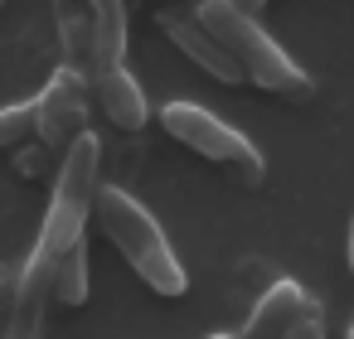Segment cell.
<instances>
[{
    "instance_id": "obj_1",
    "label": "cell",
    "mask_w": 354,
    "mask_h": 339,
    "mask_svg": "<svg viewBox=\"0 0 354 339\" xmlns=\"http://www.w3.org/2000/svg\"><path fill=\"white\" fill-rule=\"evenodd\" d=\"M194 15L223 39V49L238 59V68H243L248 83H257L262 93H277L286 102H310L315 97L310 73L252 20V10L238 6V0H199Z\"/></svg>"
},
{
    "instance_id": "obj_2",
    "label": "cell",
    "mask_w": 354,
    "mask_h": 339,
    "mask_svg": "<svg viewBox=\"0 0 354 339\" xmlns=\"http://www.w3.org/2000/svg\"><path fill=\"white\" fill-rule=\"evenodd\" d=\"M93 218L97 228L107 233V242L127 257V267L156 291V296H185L189 291V276L165 238V228L127 194V189H102L97 184V199H93Z\"/></svg>"
},
{
    "instance_id": "obj_3",
    "label": "cell",
    "mask_w": 354,
    "mask_h": 339,
    "mask_svg": "<svg viewBox=\"0 0 354 339\" xmlns=\"http://www.w3.org/2000/svg\"><path fill=\"white\" fill-rule=\"evenodd\" d=\"M160 126H165L180 146H189L194 155L214 160L233 184L257 189V184L267 180L262 151H257L243 131H233L223 117H214L209 107H199V102H165V107H160Z\"/></svg>"
},
{
    "instance_id": "obj_4",
    "label": "cell",
    "mask_w": 354,
    "mask_h": 339,
    "mask_svg": "<svg viewBox=\"0 0 354 339\" xmlns=\"http://www.w3.org/2000/svg\"><path fill=\"white\" fill-rule=\"evenodd\" d=\"M97 165H102V146L93 131H83L68 151H64V170H59V189H54V204L44 213V228H39V247L64 257L88 218H93V199H97Z\"/></svg>"
},
{
    "instance_id": "obj_5",
    "label": "cell",
    "mask_w": 354,
    "mask_h": 339,
    "mask_svg": "<svg viewBox=\"0 0 354 339\" xmlns=\"http://www.w3.org/2000/svg\"><path fill=\"white\" fill-rule=\"evenodd\" d=\"M30 107H35V136L49 151H68L88 131V78L64 64Z\"/></svg>"
},
{
    "instance_id": "obj_6",
    "label": "cell",
    "mask_w": 354,
    "mask_h": 339,
    "mask_svg": "<svg viewBox=\"0 0 354 339\" xmlns=\"http://www.w3.org/2000/svg\"><path fill=\"white\" fill-rule=\"evenodd\" d=\"M160 30H165V35H170V44H175L189 64H199L214 83H243L238 59L223 49V39H218L199 15H160Z\"/></svg>"
},
{
    "instance_id": "obj_7",
    "label": "cell",
    "mask_w": 354,
    "mask_h": 339,
    "mask_svg": "<svg viewBox=\"0 0 354 339\" xmlns=\"http://www.w3.org/2000/svg\"><path fill=\"white\" fill-rule=\"evenodd\" d=\"M310 305H315V300H310L296 281H277V286L252 305V315H248V325H243L238 339H286V329H291Z\"/></svg>"
},
{
    "instance_id": "obj_8",
    "label": "cell",
    "mask_w": 354,
    "mask_h": 339,
    "mask_svg": "<svg viewBox=\"0 0 354 339\" xmlns=\"http://www.w3.org/2000/svg\"><path fill=\"white\" fill-rule=\"evenodd\" d=\"M93 93H97V102H102V112H107L112 126H122V131H141V126L151 122L146 93H141V83L127 73V64L112 68V73H102V78H93Z\"/></svg>"
},
{
    "instance_id": "obj_9",
    "label": "cell",
    "mask_w": 354,
    "mask_h": 339,
    "mask_svg": "<svg viewBox=\"0 0 354 339\" xmlns=\"http://www.w3.org/2000/svg\"><path fill=\"white\" fill-rule=\"evenodd\" d=\"M93 64H88V83L122 68L127 59V6L122 0H93Z\"/></svg>"
},
{
    "instance_id": "obj_10",
    "label": "cell",
    "mask_w": 354,
    "mask_h": 339,
    "mask_svg": "<svg viewBox=\"0 0 354 339\" xmlns=\"http://www.w3.org/2000/svg\"><path fill=\"white\" fill-rule=\"evenodd\" d=\"M59 35H64V49H68V68H78L88 78V64H93V10L59 6Z\"/></svg>"
},
{
    "instance_id": "obj_11",
    "label": "cell",
    "mask_w": 354,
    "mask_h": 339,
    "mask_svg": "<svg viewBox=\"0 0 354 339\" xmlns=\"http://www.w3.org/2000/svg\"><path fill=\"white\" fill-rule=\"evenodd\" d=\"M54 300L59 305H83L88 300V238H78L54 271Z\"/></svg>"
},
{
    "instance_id": "obj_12",
    "label": "cell",
    "mask_w": 354,
    "mask_h": 339,
    "mask_svg": "<svg viewBox=\"0 0 354 339\" xmlns=\"http://www.w3.org/2000/svg\"><path fill=\"white\" fill-rule=\"evenodd\" d=\"M35 131V107L30 102H15V107H0V151L20 146L25 136Z\"/></svg>"
},
{
    "instance_id": "obj_13",
    "label": "cell",
    "mask_w": 354,
    "mask_h": 339,
    "mask_svg": "<svg viewBox=\"0 0 354 339\" xmlns=\"http://www.w3.org/2000/svg\"><path fill=\"white\" fill-rule=\"evenodd\" d=\"M286 339H325V310H320V300H315V305L286 329Z\"/></svg>"
},
{
    "instance_id": "obj_14",
    "label": "cell",
    "mask_w": 354,
    "mask_h": 339,
    "mask_svg": "<svg viewBox=\"0 0 354 339\" xmlns=\"http://www.w3.org/2000/svg\"><path fill=\"white\" fill-rule=\"evenodd\" d=\"M344 257H349V276H354V223H349V238H344Z\"/></svg>"
},
{
    "instance_id": "obj_15",
    "label": "cell",
    "mask_w": 354,
    "mask_h": 339,
    "mask_svg": "<svg viewBox=\"0 0 354 339\" xmlns=\"http://www.w3.org/2000/svg\"><path fill=\"white\" fill-rule=\"evenodd\" d=\"M344 339H354V320H349V329H344Z\"/></svg>"
},
{
    "instance_id": "obj_16",
    "label": "cell",
    "mask_w": 354,
    "mask_h": 339,
    "mask_svg": "<svg viewBox=\"0 0 354 339\" xmlns=\"http://www.w3.org/2000/svg\"><path fill=\"white\" fill-rule=\"evenodd\" d=\"M209 339H233V334H209Z\"/></svg>"
},
{
    "instance_id": "obj_17",
    "label": "cell",
    "mask_w": 354,
    "mask_h": 339,
    "mask_svg": "<svg viewBox=\"0 0 354 339\" xmlns=\"http://www.w3.org/2000/svg\"><path fill=\"white\" fill-rule=\"evenodd\" d=\"M0 339H6V320H0Z\"/></svg>"
},
{
    "instance_id": "obj_18",
    "label": "cell",
    "mask_w": 354,
    "mask_h": 339,
    "mask_svg": "<svg viewBox=\"0 0 354 339\" xmlns=\"http://www.w3.org/2000/svg\"><path fill=\"white\" fill-rule=\"evenodd\" d=\"M0 6H6V0H0Z\"/></svg>"
}]
</instances>
